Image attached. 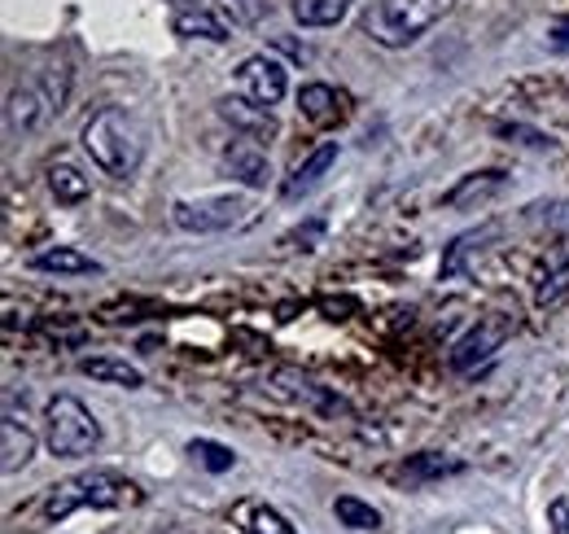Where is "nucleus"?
<instances>
[{
  "instance_id": "cd10ccee",
  "label": "nucleus",
  "mask_w": 569,
  "mask_h": 534,
  "mask_svg": "<svg viewBox=\"0 0 569 534\" xmlns=\"http://www.w3.org/2000/svg\"><path fill=\"white\" fill-rule=\"evenodd\" d=\"M552 49H569V22H557V27H552Z\"/></svg>"
},
{
  "instance_id": "9d476101",
  "label": "nucleus",
  "mask_w": 569,
  "mask_h": 534,
  "mask_svg": "<svg viewBox=\"0 0 569 534\" xmlns=\"http://www.w3.org/2000/svg\"><path fill=\"white\" fill-rule=\"evenodd\" d=\"M0 456H4V461H0L4 473H18V468L36 456V438H31L27 425H18L13 403H4V421H0Z\"/></svg>"
},
{
  "instance_id": "20e7f679",
  "label": "nucleus",
  "mask_w": 569,
  "mask_h": 534,
  "mask_svg": "<svg viewBox=\"0 0 569 534\" xmlns=\"http://www.w3.org/2000/svg\"><path fill=\"white\" fill-rule=\"evenodd\" d=\"M44 443L58 461H83L101 447V421L74 395H53L44 403Z\"/></svg>"
},
{
  "instance_id": "f257e3e1",
  "label": "nucleus",
  "mask_w": 569,
  "mask_h": 534,
  "mask_svg": "<svg viewBox=\"0 0 569 534\" xmlns=\"http://www.w3.org/2000/svg\"><path fill=\"white\" fill-rule=\"evenodd\" d=\"M79 145H83V154L92 158V167L106 171L110 180L137 176L144 162V128L128 110H119V106L97 110V115L83 123Z\"/></svg>"
},
{
  "instance_id": "f03ea898",
  "label": "nucleus",
  "mask_w": 569,
  "mask_h": 534,
  "mask_svg": "<svg viewBox=\"0 0 569 534\" xmlns=\"http://www.w3.org/2000/svg\"><path fill=\"white\" fill-rule=\"evenodd\" d=\"M456 0H377L363 13V36L381 49H408L426 31H433Z\"/></svg>"
},
{
  "instance_id": "393cba45",
  "label": "nucleus",
  "mask_w": 569,
  "mask_h": 534,
  "mask_svg": "<svg viewBox=\"0 0 569 534\" xmlns=\"http://www.w3.org/2000/svg\"><path fill=\"white\" fill-rule=\"evenodd\" d=\"M566 294H569V259L561 267H552V271L543 276V285H539L535 303H539V307H557Z\"/></svg>"
},
{
  "instance_id": "f3484780",
  "label": "nucleus",
  "mask_w": 569,
  "mask_h": 534,
  "mask_svg": "<svg viewBox=\"0 0 569 534\" xmlns=\"http://www.w3.org/2000/svg\"><path fill=\"white\" fill-rule=\"evenodd\" d=\"M351 4L356 0H293V18H298V27L320 31V27H338L351 13Z\"/></svg>"
},
{
  "instance_id": "412c9836",
  "label": "nucleus",
  "mask_w": 569,
  "mask_h": 534,
  "mask_svg": "<svg viewBox=\"0 0 569 534\" xmlns=\"http://www.w3.org/2000/svg\"><path fill=\"white\" fill-rule=\"evenodd\" d=\"M496 346H499V334H491V329H473L469 337L456 342V350H451V368L465 373V368H473L478 359H487Z\"/></svg>"
},
{
  "instance_id": "4468645a",
  "label": "nucleus",
  "mask_w": 569,
  "mask_h": 534,
  "mask_svg": "<svg viewBox=\"0 0 569 534\" xmlns=\"http://www.w3.org/2000/svg\"><path fill=\"white\" fill-rule=\"evenodd\" d=\"M232 517H237V526H241L246 534H298L293 526H289V517H284L281 508H272V504H263V500H246V504H237Z\"/></svg>"
},
{
  "instance_id": "ddd939ff",
  "label": "nucleus",
  "mask_w": 569,
  "mask_h": 534,
  "mask_svg": "<svg viewBox=\"0 0 569 534\" xmlns=\"http://www.w3.org/2000/svg\"><path fill=\"white\" fill-rule=\"evenodd\" d=\"M79 373L92 377V382H106V386H123V390H141L144 373L128 359H114V355H88L79 359Z\"/></svg>"
},
{
  "instance_id": "4be33fe9",
  "label": "nucleus",
  "mask_w": 569,
  "mask_h": 534,
  "mask_svg": "<svg viewBox=\"0 0 569 534\" xmlns=\"http://www.w3.org/2000/svg\"><path fill=\"white\" fill-rule=\"evenodd\" d=\"M333 517L347 526V531H377L381 526V513L372 504H363L356 495H338L333 500Z\"/></svg>"
},
{
  "instance_id": "39448f33",
  "label": "nucleus",
  "mask_w": 569,
  "mask_h": 534,
  "mask_svg": "<svg viewBox=\"0 0 569 534\" xmlns=\"http://www.w3.org/2000/svg\"><path fill=\"white\" fill-rule=\"evenodd\" d=\"M67 88H71V70L67 67H44L40 79L13 88L9 101H4V123H9V132H18V136L40 132V128L53 119V110H62Z\"/></svg>"
},
{
  "instance_id": "5701e85b",
  "label": "nucleus",
  "mask_w": 569,
  "mask_h": 534,
  "mask_svg": "<svg viewBox=\"0 0 569 534\" xmlns=\"http://www.w3.org/2000/svg\"><path fill=\"white\" fill-rule=\"evenodd\" d=\"M451 473H465V461H451V456H438V452H426V456H412V461H408V477H412V482L451 477Z\"/></svg>"
},
{
  "instance_id": "423d86ee",
  "label": "nucleus",
  "mask_w": 569,
  "mask_h": 534,
  "mask_svg": "<svg viewBox=\"0 0 569 534\" xmlns=\"http://www.w3.org/2000/svg\"><path fill=\"white\" fill-rule=\"evenodd\" d=\"M246 198H237V194H211V198H184L171 206V224L180 228V233H198V237H207V233H228V228H237L241 219H246Z\"/></svg>"
},
{
  "instance_id": "1a4fd4ad",
  "label": "nucleus",
  "mask_w": 569,
  "mask_h": 534,
  "mask_svg": "<svg viewBox=\"0 0 569 534\" xmlns=\"http://www.w3.org/2000/svg\"><path fill=\"white\" fill-rule=\"evenodd\" d=\"M338 162V140H325V145H316L289 176L281 180V198L284 201H298V198H307L311 189H320V180L329 176V167Z\"/></svg>"
},
{
  "instance_id": "bb28decb",
  "label": "nucleus",
  "mask_w": 569,
  "mask_h": 534,
  "mask_svg": "<svg viewBox=\"0 0 569 534\" xmlns=\"http://www.w3.org/2000/svg\"><path fill=\"white\" fill-rule=\"evenodd\" d=\"M548 224H552L557 233H569V201H561V206L548 210Z\"/></svg>"
},
{
  "instance_id": "f8f14e48",
  "label": "nucleus",
  "mask_w": 569,
  "mask_h": 534,
  "mask_svg": "<svg viewBox=\"0 0 569 534\" xmlns=\"http://www.w3.org/2000/svg\"><path fill=\"white\" fill-rule=\"evenodd\" d=\"M31 267L36 271H49V276H101L106 271L92 255H83L74 246H49V250L31 255Z\"/></svg>"
},
{
  "instance_id": "dca6fc26",
  "label": "nucleus",
  "mask_w": 569,
  "mask_h": 534,
  "mask_svg": "<svg viewBox=\"0 0 569 534\" xmlns=\"http://www.w3.org/2000/svg\"><path fill=\"white\" fill-rule=\"evenodd\" d=\"M298 110H302L311 123H333V119L342 115V97H338V88H329V83H307V88L298 92Z\"/></svg>"
},
{
  "instance_id": "9b49d317",
  "label": "nucleus",
  "mask_w": 569,
  "mask_h": 534,
  "mask_svg": "<svg viewBox=\"0 0 569 534\" xmlns=\"http://www.w3.org/2000/svg\"><path fill=\"white\" fill-rule=\"evenodd\" d=\"M503 171L491 167V171H473V176H460V185H451L447 194H442V206L447 210H465V206H478V201L496 198L499 189H503Z\"/></svg>"
},
{
  "instance_id": "0eeeda50",
  "label": "nucleus",
  "mask_w": 569,
  "mask_h": 534,
  "mask_svg": "<svg viewBox=\"0 0 569 534\" xmlns=\"http://www.w3.org/2000/svg\"><path fill=\"white\" fill-rule=\"evenodd\" d=\"M237 92H241L246 101L272 110V106H281L284 92H289V70H284L277 58H268V53H250V58L237 67Z\"/></svg>"
},
{
  "instance_id": "c85d7f7f",
  "label": "nucleus",
  "mask_w": 569,
  "mask_h": 534,
  "mask_svg": "<svg viewBox=\"0 0 569 534\" xmlns=\"http://www.w3.org/2000/svg\"><path fill=\"white\" fill-rule=\"evenodd\" d=\"M171 4V13H180V9H207V0H167Z\"/></svg>"
},
{
  "instance_id": "2eb2a0df",
  "label": "nucleus",
  "mask_w": 569,
  "mask_h": 534,
  "mask_svg": "<svg viewBox=\"0 0 569 534\" xmlns=\"http://www.w3.org/2000/svg\"><path fill=\"white\" fill-rule=\"evenodd\" d=\"M171 31L176 36H184V40H214V44H223L228 40V27L214 18L211 9H180V13H171Z\"/></svg>"
},
{
  "instance_id": "aec40b11",
  "label": "nucleus",
  "mask_w": 569,
  "mask_h": 534,
  "mask_svg": "<svg viewBox=\"0 0 569 534\" xmlns=\"http://www.w3.org/2000/svg\"><path fill=\"white\" fill-rule=\"evenodd\" d=\"M49 189H53V198L62 201V206H79V201L88 198V176L79 171V167H71V162H58L53 171H49Z\"/></svg>"
},
{
  "instance_id": "a878e982",
  "label": "nucleus",
  "mask_w": 569,
  "mask_h": 534,
  "mask_svg": "<svg viewBox=\"0 0 569 534\" xmlns=\"http://www.w3.org/2000/svg\"><path fill=\"white\" fill-rule=\"evenodd\" d=\"M548 517H552V534H569V504L566 500H557V504L548 508Z\"/></svg>"
},
{
  "instance_id": "6e6552de",
  "label": "nucleus",
  "mask_w": 569,
  "mask_h": 534,
  "mask_svg": "<svg viewBox=\"0 0 569 534\" xmlns=\"http://www.w3.org/2000/svg\"><path fill=\"white\" fill-rule=\"evenodd\" d=\"M223 171H228L232 180H241L246 189H268V180H272V158H268V149H263L259 140L241 136V140H232V145L223 149Z\"/></svg>"
},
{
  "instance_id": "6ab92c4d",
  "label": "nucleus",
  "mask_w": 569,
  "mask_h": 534,
  "mask_svg": "<svg viewBox=\"0 0 569 534\" xmlns=\"http://www.w3.org/2000/svg\"><path fill=\"white\" fill-rule=\"evenodd\" d=\"M219 115L232 123V128H246V132H272V110L246 101V97H228L219 101Z\"/></svg>"
},
{
  "instance_id": "7ed1b4c3",
  "label": "nucleus",
  "mask_w": 569,
  "mask_h": 534,
  "mask_svg": "<svg viewBox=\"0 0 569 534\" xmlns=\"http://www.w3.org/2000/svg\"><path fill=\"white\" fill-rule=\"evenodd\" d=\"M141 500V486L110 473V468H92V473H74L67 482H58L49 491V504H44V517L49 522H62L71 517L74 508H123V504H137Z\"/></svg>"
},
{
  "instance_id": "a211bd4d",
  "label": "nucleus",
  "mask_w": 569,
  "mask_h": 534,
  "mask_svg": "<svg viewBox=\"0 0 569 534\" xmlns=\"http://www.w3.org/2000/svg\"><path fill=\"white\" fill-rule=\"evenodd\" d=\"M496 233H499L496 224L473 228V233H460V237L447 246V255H442V267H438V271H442L447 280H451V276H460V271H465V264H469V255H473V250H482V246H487Z\"/></svg>"
},
{
  "instance_id": "b1692460",
  "label": "nucleus",
  "mask_w": 569,
  "mask_h": 534,
  "mask_svg": "<svg viewBox=\"0 0 569 534\" xmlns=\"http://www.w3.org/2000/svg\"><path fill=\"white\" fill-rule=\"evenodd\" d=\"M189 452H193V461H198V465L211 468V473H228V468L237 465L232 447H223V443H211V438H193V443H189Z\"/></svg>"
}]
</instances>
